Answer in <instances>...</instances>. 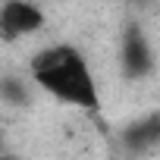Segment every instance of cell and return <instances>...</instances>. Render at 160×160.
Returning a JSON list of instances; mask_svg holds the SVG:
<instances>
[{"mask_svg": "<svg viewBox=\"0 0 160 160\" xmlns=\"http://www.w3.org/2000/svg\"><path fill=\"white\" fill-rule=\"evenodd\" d=\"M28 72H32V82L50 98H57L60 104L82 107V110L98 107V82L78 47L47 44L32 57Z\"/></svg>", "mask_w": 160, "mask_h": 160, "instance_id": "cell-1", "label": "cell"}, {"mask_svg": "<svg viewBox=\"0 0 160 160\" xmlns=\"http://www.w3.org/2000/svg\"><path fill=\"white\" fill-rule=\"evenodd\" d=\"M47 22L44 10L25 0H10V3H0V38L3 41H19L25 35L41 32Z\"/></svg>", "mask_w": 160, "mask_h": 160, "instance_id": "cell-2", "label": "cell"}, {"mask_svg": "<svg viewBox=\"0 0 160 160\" xmlns=\"http://www.w3.org/2000/svg\"><path fill=\"white\" fill-rule=\"evenodd\" d=\"M119 66L129 78H144L154 66V50H151V41L148 35L138 28V25H129L126 35H122V44H119Z\"/></svg>", "mask_w": 160, "mask_h": 160, "instance_id": "cell-3", "label": "cell"}]
</instances>
